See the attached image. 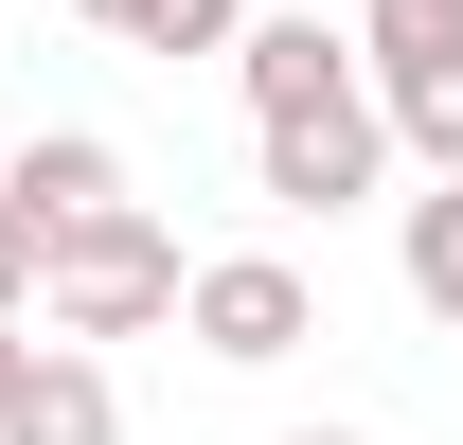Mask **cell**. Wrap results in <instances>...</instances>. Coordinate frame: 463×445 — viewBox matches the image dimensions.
I'll return each instance as SVG.
<instances>
[{
  "instance_id": "6da1fadb",
  "label": "cell",
  "mask_w": 463,
  "mask_h": 445,
  "mask_svg": "<svg viewBox=\"0 0 463 445\" xmlns=\"http://www.w3.org/2000/svg\"><path fill=\"white\" fill-rule=\"evenodd\" d=\"M178 285H196V268H178V232L143 214V196H108V214H71V232H54L36 321H54V338H161V321H178Z\"/></svg>"
},
{
  "instance_id": "7a4b0ae2",
  "label": "cell",
  "mask_w": 463,
  "mask_h": 445,
  "mask_svg": "<svg viewBox=\"0 0 463 445\" xmlns=\"http://www.w3.org/2000/svg\"><path fill=\"white\" fill-rule=\"evenodd\" d=\"M250 178H268L286 214H356V196L392 178V108H374V71L321 90V108H250Z\"/></svg>"
},
{
  "instance_id": "3957f363",
  "label": "cell",
  "mask_w": 463,
  "mask_h": 445,
  "mask_svg": "<svg viewBox=\"0 0 463 445\" xmlns=\"http://www.w3.org/2000/svg\"><path fill=\"white\" fill-rule=\"evenodd\" d=\"M178 338H196V356H232V374H268V356H303V338H321V285H303L286 250H214V268L178 285Z\"/></svg>"
},
{
  "instance_id": "277c9868",
  "label": "cell",
  "mask_w": 463,
  "mask_h": 445,
  "mask_svg": "<svg viewBox=\"0 0 463 445\" xmlns=\"http://www.w3.org/2000/svg\"><path fill=\"white\" fill-rule=\"evenodd\" d=\"M0 445H125V392L90 338H36L18 356V392H0Z\"/></svg>"
},
{
  "instance_id": "5b68a950",
  "label": "cell",
  "mask_w": 463,
  "mask_h": 445,
  "mask_svg": "<svg viewBox=\"0 0 463 445\" xmlns=\"http://www.w3.org/2000/svg\"><path fill=\"white\" fill-rule=\"evenodd\" d=\"M0 196H18L36 232H71V214H108V196H125V161L90 143V125H36V143H0Z\"/></svg>"
},
{
  "instance_id": "8992f818",
  "label": "cell",
  "mask_w": 463,
  "mask_h": 445,
  "mask_svg": "<svg viewBox=\"0 0 463 445\" xmlns=\"http://www.w3.org/2000/svg\"><path fill=\"white\" fill-rule=\"evenodd\" d=\"M374 108H392V161L463 178V36H446V54H392V71H374Z\"/></svg>"
},
{
  "instance_id": "52a82bcc",
  "label": "cell",
  "mask_w": 463,
  "mask_h": 445,
  "mask_svg": "<svg viewBox=\"0 0 463 445\" xmlns=\"http://www.w3.org/2000/svg\"><path fill=\"white\" fill-rule=\"evenodd\" d=\"M232 71H250V108H321V90H356V36H321V18H250Z\"/></svg>"
},
{
  "instance_id": "ba28073f",
  "label": "cell",
  "mask_w": 463,
  "mask_h": 445,
  "mask_svg": "<svg viewBox=\"0 0 463 445\" xmlns=\"http://www.w3.org/2000/svg\"><path fill=\"white\" fill-rule=\"evenodd\" d=\"M392 268H410V303L463 338V178H428V196L392 214Z\"/></svg>"
},
{
  "instance_id": "9c48e42d",
  "label": "cell",
  "mask_w": 463,
  "mask_h": 445,
  "mask_svg": "<svg viewBox=\"0 0 463 445\" xmlns=\"http://www.w3.org/2000/svg\"><path fill=\"white\" fill-rule=\"evenodd\" d=\"M268 0H125V54H232Z\"/></svg>"
},
{
  "instance_id": "30bf717a",
  "label": "cell",
  "mask_w": 463,
  "mask_h": 445,
  "mask_svg": "<svg viewBox=\"0 0 463 445\" xmlns=\"http://www.w3.org/2000/svg\"><path fill=\"white\" fill-rule=\"evenodd\" d=\"M36 268H54V232H36L18 196H0V321H36Z\"/></svg>"
},
{
  "instance_id": "8fae6325",
  "label": "cell",
  "mask_w": 463,
  "mask_h": 445,
  "mask_svg": "<svg viewBox=\"0 0 463 445\" xmlns=\"http://www.w3.org/2000/svg\"><path fill=\"white\" fill-rule=\"evenodd\" d=\"M71 18H90V36H125V0H71Z\"/></svg>"
},
{
  "instance_id": "7c38bea8",
  "label": "cell",
  "mask_w": 463,
  "mask_h": 445,
  "mask_svg": "<svg viewBox=\"0 0 463 445\" xmlns=\"http://www.w3.org/2000/svg\"><path fill=\"white\" fill-rule=\"evenodd\" d=\"M18 356H36V338H18V321H0V392H18Z\"/></svg>"
},
{
  "instance_id": "4fadbf2b",
  "label": "cell",
  "mask_w": 463,
  "mask_h": 445,
  "mask_svg": "<svg viewBox=\"0 0 463 445\" xmlns=\"http://www.w3.org/2000/svg\"><path fill=\"white\" fill-rule=\"evenodd\" d=\"M286 445H356V428H286Z\"/></svg>"
}]
</instances>
